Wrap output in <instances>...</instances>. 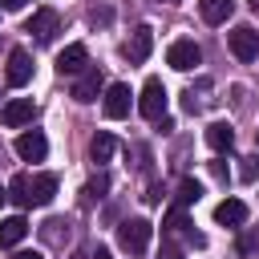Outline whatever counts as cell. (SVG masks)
<instances>
[{"label": "cell", "mask_w": 259, "mask_h": 259, "mask_svg": "<svg viewBox=\"0 0 259 259\" xmlns=\"http://www.w3.org/2000/svg\"><path fill=\"white\" fill-rule=\"evenodd\" d=\"M150 235H154V227H150L146 219H125V223L117 227V247H121L130 259H142V255L150 251Z\"/></svg>", "instance_id": "6da1fadb"}, {"label": "cell", "mask_w": 259, "mask_h": 259, "mask_svg": "<svg viewBox=\"0 0 259 259\" xmlns=\"http://www.w3.org/2000/svg\"><path fill=\"white\" fill-rule=\"evenodd\" d=\"M138 113H142L146 121H162V117H166V85H162L158 77H150V81L142 85V97H138Z\"/></svg>", "instance_id": "7a4b0ae2"}, {"label": "cell", "mask_w": 259, "mask_h": 259, "mask_svg": "<svg viewBox=\"0 0 259 259\" xmlns=\"http://www.w3.org/2000/svg\"><path fill=\"white\" fill-rule=\"evenodd\" d=\"M166 65L178 69V73H190V69L202 65V49H198L194 40H174V45L166 49Z\"/></svg>", "instance_id": "3957f363"}, {"label": "cell", "mask_w": 259, "mask_h": 259, "mask_svg": "<svg viewBox=\"0 0 259 259\" xmlns=\"http://www.w3.org/2000/svg\"><path fill=\"white\" fill-rule=\"evenodd\" d=\"M227 45H231V53H235L243 65L259 57V32H255V28H247V24L231 28V32H227Z\"/></svg>", "instance_id": "277c9868"}, {"label": "cell", "mask_w": 259, "mask_h": 259, "mask_svg": "<svg viewBox=\"0 0 259 259\" xmlns=\"http://www.w3.org/2000/svg\"><path fill=\"white\" fill-rule=\"evenodd\" d=\"M101 89H105V73H101V65H85V69L77 73V81H73V97H77V101H97Z\"/></svg>", "instance_id": "5b68a950"}, {"label": "cell", "mask_w": 259, "mask_h": 259, "mask_svg": "<svg viewBox=\"0 0 259 259\" xmlns=\"http://www.w3.org/2000/svg\"><path fill=\"white\" fill-rule=\"evenodd\" d=\"M130 85H121V81H113V85H105V101H101V109H105V117H125L130 113Z\"/></svg>", "instance_id": "8992f818"}, {"label": "cell", "mask_w": 259, "mask_h": 259, "mask_svg": "<svg viewBox=\"0 0 259 259\" xmlns=\"http://www.w3.org/2000/svg\"><path fill=\"white\" fill-rule=\"evenodd\" d=\"M32 113H36L32 97H12V101L0 109V121H4L8 130H20V125H28V121H32Z\"/></svg>", "instance_id": "52a82bcc"}, {"label": "cell", "mask_w": 259, "mask_h": 259, "mask_svg": "<svg viewBox=\"0 0 259 259\" xmlns=\"http://www.w3.org/2000/svg\"><path fill=\"white\" fill-rule=\"evenodd\" d=\"M28 81H32V57L24 49H12L8 53V85L12 89H24Z\"/></svg>", "instance_id": "ba28073f"}, {"label": "cell", "mask_w": 259, "mask_h": 259, "mask_svg": "<svg viewBox=\"0 0 259 259\" xmlns=\"http://www.w3.org/2000/svg\"><path fill=\"white\" fill-rule=\"evenodd\" d=\"M150 49H154V28H150V24L134 28V32H130V40H125V57H130L134 65H142V61L150 57Z\"/></svg>", "instance_id": "9c48e42d"}, {"label": "cell", "mask_w": 259, "mask_h": 259, "mask_svg": "<svg viewBox=\"0 0 259 259\" xmlns=\"http://www.w3.org/2000/svg\"><path fill=\"white\" fill-rule=\"evenodd\" d=\"M16 154H20L24 162H40V158L49 154V142H45V134H40V130H24V134L16 138Z\"/></svg>", "instance_id": "30bf717a"}, {"label": "cell", "mask_w": 259, "mask_h": 259, "mask_svg": "<svg viewBox=\"0 0 259 259\" xmlns=\"http://www.w3.org/2000/svg\"><path fill=\"white\" fill-rule=\"evenodd\" d=\"M57 194V174H32L28 178V206H49Z\"/></svg>", "instance_id": "8fae6325"}, {"label": "cell", "mask_w": 259, "mask_h": 259, "mask_svg": "<svg viewBox=\"0 0 259 259\" xmlns=\"http://www.w3.org/2000/svg\"><path fill=\"white\" fill-rule=\"evenodd\" d=\"M214 223H223V227H243V223H247V202H243V198H223V202L214 206Z\"/></svg>", "instance_id": "7c38bea8"}, {"label": "cell", "mask_w": 259, "mask_h": 259, "mask_svg": "<svg viewBox=\"0 0 259 259\" xmlns=\"http://www.w3.org/2000/svg\"><path fill=\"white\" fill-rule=\"evenodd\" d=\"M57 24H61V16H57L53 8H36V12H32V20H28V32H32L36 40H53Z\"/></svg>", "instance_id": "4fadbf2b"}, {"label": "cell", "mask_w": 259, "mask_h": 259, "mask_svg": "<svg viewBox=\"0 0 259 259\" xmlns=\"http://www.w3.org/2000/svg\"><path fill=\"white\" fill-rule=\"evenodd\" d=\"M206 146H210L214 154H231V150H235V130H231L227 121H210V125H206Z\"/></svg>", "instance_id": "5bb4252c"}, {"label": "cell", "mask_w": 259, "mask_h": 259, "mask_svg": "<svg viewBox=\"0 0 259 259\" xmlns=\"http://www.w3.org/2000/svg\"><path fill=\"white\" fill-rule=\"evenodd\" d=\"M85 65H89L85 45H65V49L57 53V69H61V73H81Z\"/></svg>", "instance_id": "9a60e30c"}, {"label": "cell", "mask_w": 259, "mask_h": 259, "mask_svg": "<svg viewBox=\"0 0 259 259\" xmlns=\"http://www.w3.org/2000/svg\"><path fill=\"white\" fill-rule=\"evenodd\" d=\"M198 12L206 24H227L235 12V0H198Z\"/></svg>", "instance_id": "2e32d148"}, {"label": "cell", "mask_w": 259, "mask_h": 259, "mask_svg": "<svg viewBox=\"0 0 259 259\" xmlns=\"http://www.w3.org/2000/svg\"><path fill=\"white\" fill-rule=\"evenodd\" d=\"M113 150H117L113 134H109V130H97V134H93V142H89V158H93V162H109V158H113Z\"/></svg>", "instance_id": "e0dca14e"}, {"label": "cell", "mask_w": 259, "mask_h": 259, "mask_svg": "<svg viewBox=\"0 0 259 259\" xmlns=\"http://www.w3.org/2000/svg\"><path fill=\"white\" fill-rule=\"evenodd\" d=\"M24 235H28V223H24L20 214H12V219L0 223V247H16Z\"/></svg>", "instance_id": "ac0fdd59"}, {"label": "cell", "mask_w": 259, "mask_h": 259, "mask_svg": "<svg viewBox=\"0 0 259 259\" xmlns=\"http://www.w3.org/2000/svg\"><path fill=\"white\" fill-rule=\"evenodd\" d=\"M8 198H12L16 206H28V174H16V178L8 182Z\"/></svg>", "instance_id": "d6986e66"}, {"label": "cell", "mask_w": 259, "mask_h": 259, "mask_svg": "<svg viewBox=\"0 0 259 259\" xmlns=\"http://www.w3.org/2000/svg\"><path fill=\"white\" fill-rule=\"evenodd\" d=\"M202 198V186L194 182V178H182V186H178V202L174 206H190V202H198Z\"/></svg>", "instance_id": "ffe728a7"}, {"label": "cell", "mask_w": 259, "mask_h": 259, "mask_svg": "<svg viewBox=\"0 0 259 259\" xmlns=\"http://www.w3.org/2000/svg\"><path fill=\"white\" fill-rule=\"evenodd\" d=\"M45 239H49V243H65V239H69V223L49 219V223H45Z\"/></svg>", "instance_id": "44dd1931"}, {"label": "cell", "mask_w": 259, "mask_h": 259, "mask_svg": "<svg viewBox=\"0 0 259 259\" xmlns=\"http://www.w3.org/2000/svg\"><path fill=\"white\" fill-rule=\"evenodd\" d=\"M243 182H255V174H259V158H243Z\"/></svg>", "instance_id": "7402d4cb"}, {"label": "cell", "mask_w": 259, "mask_h": 259, "mask_svg": "<svg viewBox=\"0 0 259 259\" xmlns=\"http://www.w3.org/2000/svg\"><path fill=\"white\" fill-rule=\"evenodd\" d=\"M255 243H259V231L243 235V239H239V251H243V255H251V251H255Z\"/></svg>", "instance_id": "603a6c76"}, {"label": "cell", "mask_w": 259, "mask_h": 259, "mask_svg": "<svg viewBox=\"0 0 259 259\" xmlns=\"http://www.w3.org/2000/svg\"><path fill=\"white\" fill-rule=\"evenodd\" d=\"M24 4H28V0H0V8H4V12H20Z\"/></svg>", "instance_id": "cb8c5ba5"}, {"label": "cell", "mask_w": 259, "mask_h": 259, "mask_svg": "<svg viewBox=\"0 0 259 259\" xmlns=\"http://www.w3.org/2000/svg\"><path fill=\"white\" fill-rule=\"evenodd\" d=\"M12 259H40V251H16Z\"/></svg>", "instance_id": "d4e9b609"}, {"label": "cell", "mask_w": 259, "mask_h": 259, "mask_svg": "<svg viewBox=\"0 0 259 259\" xmlns=\"http://www.w3.org/2000/svg\"><path fill=\"white\" fill-rule=\"evenodd\" d=\"M93 259H113V255H109L105 247H97V251H93Z\"/></svg>", "instance_id": "484cf974"}, {"label": "cell", "mask_w": 259, "mask_h": 259, "mask_svg": "<svg viewBox=\"0 0 259 259\" xmlns=\"http://www.w3.org/2000/svg\"><path fill=\"white\" fill-rule=\"evenodd\" d=\"M4 198H8V190H4V186H0V202H4Z\"/></svg>", "instance_id": "4316f807"}, {"label": "cell", "mask_w": 259, "mask_h": 259, "mask_svg": "<svg viewBox=\"0 0 259 259\" xmlns=\"http://www.w3.org/2000/svg\"><path fill=\"white\" fill-rule=\"evenodd\" d=\"M255 142H259V130H255Z\"/></svg>", "instance_id": "83f0119b"}, {"label": "cell", "mask_w": 259, "mask_h": 259, "mask_svg": "<svg viewBox=\"0 0 259 259\" xmlns=\"http://www.w3.org/2000/svg\"><path fill=\"white\" fill-rule=\"evenodd\" d=\"M251 4H255V8H259V0H251Z\"/></svg>", "instance_id": "f1b7e54d"}]
</instances>
